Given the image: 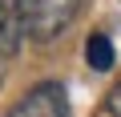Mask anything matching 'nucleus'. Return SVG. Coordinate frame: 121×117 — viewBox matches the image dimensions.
I'll list each match as a JSON object with an SVG mask.
<instances>
[{"label":"nucleus","instance_id":"obj_5","mask_svg":"<svg viewBox=\"0 0 121 117\" xmlns=\"http://www.w3.org/2000/svg\"><path fill=\"white\" fill-rule=\"evenodd\" d=\"M105 109H109V117H121V81L109 89V97H105Z\"/></svg>","mask_w":121,"mask_h":117},{"label":"nucleus","instance_id":"obj_2","mask_svg":"<svg viewBox=\"0 0 121 117\" xmlns=\"http://www.w3.org/2000/svg\"><path fill=\"white\" fill-rule=\"evenodd\" d=\"M8 117H69V93L65 85H56V81H44L36 89H28Z\"/></svg>","mask_w":121,"mask_h":117},{"label":"nucleus","instance_id":"obj_4","mask_svg":"<svg viewBox=\"0 0 121 117\" xmlns=\"http://www.w3.org/2000/svg\"><path fill=\"white\" fill-rule=\"evenodd\" d=\"M85 56H89V65L97 69V73H105V69H113V40L105 36V32H93L89 36V44H85Z\"/></svg>","mask_w":121,"mask_h":117},{"label":"nucleus","instance_id":"obj_3","mask_svg":"<svg viewBox=\"0 0 121 117\" xmlns=\"http://www.w3.org/2000/svg\"><path fill=\"white\" fill-rule=\"evenodd\" d=\"M24 36V0H0V56H12Z\"/></svg>","mask_w":121,"mask_h":117},{"label":"nucleus","instance_id":"obj_1","mask_svg":"<svg viewBox=\"0 0 121 117\" xmlns=\"http://www.w3.org/2000/svg\"><path fill=\"white\" fill-rule=\"evenodd\" d=\"M81 0H24V32L32 40H56L77 20Z\"/></svg>","mask_w":121,"mask_h":117}]
</instances>
